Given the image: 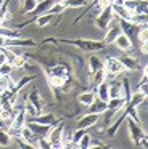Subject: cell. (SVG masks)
Returning <instances> with one entry per match:
<instances>
[{
  "instance_id": "6da1fadb",
  "label": "cell",
  "mask_w": 148,
  "mask_h": 149,
  "mask_svg": "<svg viewBox=\"0 0 148 149\" xmlns=\"http://www.w3.org/2000/svg\"><path fill=\"white\" fill-rule=\"evenodd\" d=\"M56 42L60 43H69V45H74L77 48H80L82 52H101L105 50V42L103 40H90V39H56Z\"/></svg>"
},
{
  "instance_id": "7a4b0ae2",
  "label": "cell",
  "mask_w": 148,
  "mask_h": 149,
  "mask_svg": "<svg viewBox=\"0 0 148 149\" xmlns=\"http://www.w3.org/2000/svg\"><path fill=\"white\" fill-rule=\"evenodd\" d=\"M125 122H127V130H129V135H130V139L135 146H142V148H147L148 146V139H147V133L145 130L138 125V122H135L134 119L130 117H125Z\"/></svg>"
},
{
  "instance_id": "3957f363",
  "label": "cell",
  "mask_w": 148,
  "mask_h": 149,
  "mask_svg": "<svg viewBox=\"0 0 148 149\" xmlns=\"http://www.w3.org/2000/svg\"><path fill=\"white\" fill-rule=\"evenodd\" d=\"M103 68L106 71V75H121L125 72L124 64L121 63L119 58H113V56H108V58L103 61Z\"/></svg>"
},
{
  "instance_id": "277c9868",
  "label": "cell",
  "mask_w": 148,
  "mask_h": 149,
  "mask_svg": "<svg viewBox=\"0 0 148 149\" xmlns=\"http://www.w3.org/2000/svg\"><path fill=\"white\" fill-rule=\"evenodd\" d=\"M47 139L50 143V148H61V139H63V122L58 120L51 130L48 132Z\"/></svg>"
},
{
  "instance_id": "5b68a950",
  "label": "cell",
  "mask_w": 148,
  "mask_h": 149,
  "mask_svg": "<svg viewBox=\"0 0 148 149\" xmlns=\"http://www.w3.org/2000/svg\"><path fill=\"white\" fill-rule=\"evenodd\" d=\"M113 19H114V15H113L111 5H108V7L101 8L100 15L97 16V19H95V24H97V27H98V29L106 31L109 27V24L113 23Z\"/></svg>"
},
{
  "instance_id": "8992f818",
  "label": "cell",
  "mask_w": 148,
  "mask_h": 149,
  "mask_svg": "<svg viewBox=\"0 0 148 149\" xmlns=\"http://www.w3.org/2000/svg\"><path fill=\"white\" fill-rule=\"evenodd\" d=\"M118 24H119V27H121L122 34H125V36L132 40V43L137 42V34H138L140 26H137V24L130 23V21H127V19H119Z\"/></svg>"
},
{
  "instance_id": "52a82bcc",
  "label": "cell",
  "mask_w": 148,
  "mask_h": 149,
  "mask_svg": "<svg viewBox=\"0 0 148 149\" xmlns=\"http://www.w3.org/2000/svg\"><path fill=\"white\" fill-rule=\"evenodd\" d=\"M19 136H21V139L29 146V148H35V146H39V136L35 135L27 125H24L21 130H19Z\"/></svg>"
},
{
  "instance_id": "ba28073f",
  "label": "cell",
  "mask_w": 148,
  "mask_h": 149,
  "mask_svg": "<svg viewBox=\"0 0 148 149\" xmlns=\"http://www.w3.org/2000/svg\"><path fill=\"white\" fill-rule=\"evenodd\" d=\"M122 5L130 13H147V0H122Z\"/></svg>"
},
{
  "instance_id": "9c48e42d",
  "label": "cell",
  "mask_w": 148,
  "mask_h": 149,
  "mask_svg": "<svg viewBox=\"0 0 148 149\" xmlns=\"http://www.w3.org/2000/svg\"><path fill=\"white\" fill-rule=\"evenodd\" d=\"M100 120V114H93V112H89V114H85L84 117H80L79 119V122H77V128H84V130H87V128H90V127H93L97 122Z\"/></svg>"
},
{
  "instance_id": "30bf717a",
  "label": "cell",
  "mask_w": 148,
  "mask_h": 149,
  "mask_svg": "<svg viewBox=\"0 0 148 149\" xmlns=\"http://www.w3.org/2000/svg\"><path fill=\"white\" fill-rule=\"evenodd\" d=\"M26 125L29 127V128L32 130V132L35 133V135L39 136V138H47V135H48V132L51 130V127L53 125H44V123H37V122H29V123H26Z\"/></svg>"
},
{
  "instance_id": "8fae6325",
  "label": "cell",
  "mask_w": 148,
  "mask_h": 149,
  "mask_svg": "<svg viewBox=\"0 0 148 149\" xmlns=\"http://www.w3.org/2000/svg\"><path fill=\"white\" fill-rule=\"evenodd\" d=\"M24 125H26V111H24V109H18V111H15V116H13V119H11L10 128L21 130Z\"/></svg>"
},
{
  "instance_id": "7c38bea8",
  "label": "cell",
  "mask_w": 148,
  "mask_h": 149,
  "mask_svg": "<svg viewBox=\"0 0 148 149\" xmlns=\"http://www.w3.org/2000/svg\"><path fill=\"white\" fill-rule=\"evenodd\" d=\"M125 98L124 96H119V98H109L108 101H106V111H111V112L118 114L119 111L122 109V107L125 106Z\"/></svg>"
},
{
  "instance_id": "4fadbf2b",
  "label": "cell",
  "mask_w": 148,
  "mask_h": 149,
  "mask_svg": "<svg viewBox=\"0 0 148 149\" xmlns=\"http://www.w3.org/2000/svg\"><path fill=\"white\" fill-rule=\"evenodd\" d=\"M116 45V48L122 50V52H129V50H132V47H134V43H132V40L129 39L125 34H119L118 37L114 39V42H113Z\"/></svg>"
},
{
  "instance_id": "5bb4252c",
  "label": "cell",
  "mask_w": 148,
  "mask_h": 149,
  "mask_svg": "<svg viewBox=\"0 0 148 149\" xmlns=\"http://www.w3.org/2000/svg\"><path fill=\"white\" fill-rule=\"evenodd\" d=\"M27 101H31V104L37 109L39 114L42 112V109H44V106H45V101H44V98L40 96L39 90H32L31 93L27 95Z\"/></svg>"
},
{
  "instance_id": "9a60e30c",
  "label": "cell",
  "mask_w": 148,
  "mask_h": 149,
  "mask_svg": "<svg viewBox=\"0 0 148 149\" xmlns=\"http://www.w3.org/2000/svg\"><path fill=\"white\" fill-rule=\"evenodd\" d=\"M121 27H119V24H109V27L106 29V34H105V39H103V42H105V45H111L113 42H114V39L121 34Z\"/></svg>"
},
{
  "instance_id": "2e32d148",
  "label": "cell",
  "mask_w": 148,
  "mask_h": 149,
  "mask_svg": "<svg viewBox=\"0 0 148 149\" xmlns=\"http://www.w3.org/2000/svg\"><path fill=\"white\" fill-rule=\"evenodd\" d=\"M95 96H97V100L105 101V103L109 100V85H108V82H106V80H103L101 84L97 85V93H95Z\"/></svg>"
},
{
  "instance_id": "e0dca14e",
  "label": "cell",
  "mask_w": 148,
  "mask_h": 149,
  "mask_svg": "<svg viewBox=\"0 0 148 149\" xmlns=\"http://www.w3.org/2000/svg\"><path fill=\"white\" fill-rule=\"evenodd\" d=\"M32 122H37V123H44V125H55V123L58 122L56 117L53 116L51 112L48 114H37V116L32 117Z\"/></svg>"
},
{
  "instance_id": "ac0fdd59",
  "label": "cell",
  "mask_w": 148,
  "mask_h": 149,
  "mask_svg": "<svg viewBox=\"0 0 148 149\" xmlns=\"http://www.w3.org/2000/svg\"><path fill=\"white\" fill-rule=\"evenodd\" d=\"M34 40H24L21 39V37H18V39H6L5 40V47L6 48H11V47H34Z\"/></svg>"
},
{
  "instance_id": "d6986e66",
  "label": "cell",
  "mask_w": 148,
  "mask_h": 149,
  "mask_svg": "<svg viewBox=\"0 0 148 149\" xmlns=\"http://www.w3.org/2000/svg\"><path fill=\"white\" fill-rule=\"evenodd\" d=\"M32 80H35V74H32V75H26V77L19 79V82H16V84L11 87V91H13L15 95H18L19 91H21L23 88H24L26 85L29 84V82H32Z\"/></svg>"
},
{
  "instance_id": "ffe728a7",
  "label": "cell",
  "mask_w": 148,
  "mask_h": 149,
  "mask_svg": "<svg viewBox=\"0 0 148 149\" xmlns=\"http://www.w3.org/2000/svg\"><path fill=\"white\" fill-rule=\"evenodd\" d=\"M95 100H97V96H95V93H93L92 90H90V91H84V93H80L79 96H77V101H79L82 106H90Z\"/></svg>"
},
{
  "instance_id": "44dd1931",
  "label": "cell",
  "mask_w": 148,
  "mask_h": 149,
  "mask_svg": "<svg viewBox=\"0 0 148 149\" xmlns=\"http://www.w3.org/2000/svg\"><path fill=\"white\" fill-rule=\"evenodd\" d=\"M109 85V98H119V96H124V88H122V84L119 82H111Z\"/></svg>"
},
{
  "instance_id": "7402d4cb",
  "label": "cell",
  "mask_w": 148,
  "mask_h": 149,
  "mask_svg": "<svg viewBox=\"0 0 148 149\" xmlns=\"http://www.w3.org/2000/svg\"><path fill=\"white\" fill-rule=\"evenodd\" d=\"M87 107H89V112L100 114V116H101V114L106 111V103L105 101H100V100H95L90 106H87Z\"/></svg>"
},
{
  "instance_id": "603a6c76",
  "label": "cell",
  "mask_w": 148,
  "mask_h": 149,
  "mask_svg": "<svg viewBox=\"0 0 148 149\" xmlns=\"http://www.w3.org/2000/svg\"><path fill=\"white\" fill-rule=\"evenodd\" d=\"M121 63L124 64L125 71H137L138 68V63L135 61V58H130V56H121Z\"/></svg>"
},
{
  "instance_id": "cb8c5ba5",
  "label": "cell",
  "mask_w": 148,
  "mask_h": 149,
  "mask_svg": "<svg viewBox=\"0 0 148 149\" xmlns=\"http://www.w3.org/2000/svg\"><path fill=\"white\" fill-rule=\"evenodd\" d=\"M103 68V61L98 58V56H90L89 58V72L90 74H93L95 71H98V69Z\"/></svg>"
},
{
  "instance_id": "d4e9b609",
  "label": "cell",
  "mask_w": 148,
  "mask_h": 149,
  "mask_svg": "<svg viewBox=\"0 0 148 149\" xmlns=\"http://www.w3.org/2000/svg\"><path fill=\"white\" fill-rule=\"evenodd\" d=\"M147 13H132L130 18H129L127 21H130V23L137 24V26H140V24H145L147 23Z\"/></svg>"
},
{
  "instance_id": "484cf974",
  "label": "cell",
  "mask_w": 148,
  "mask_h": 149,
  "mask_svg": "<svg viewBox=\"0 0 148 149\" xmlns=\"http://www.w3.org/2000/svg\"><path fill=\"white\" fill-rule=\"evenodd\" d=\"M147 82H148V74H147V66H145V68H143V77H142L140 84H138L137 91H140V93L148 95V85H147Z\"/></svg>"
},
{
  "instance_id": "4316f807",
  "label": "cell",
  "mask_w": 148,
  "mask_h": 149,
  "mask_svg": "<svg viewBox=\"0 0 148 149\" xmlns=\"http://www.w3.org/2000/svg\"><path fill=\"white\" fill-rule=\"evenodd\" d=\"M11 144V136H10L8 130L0 128V146L2 148H6V146Z\"/></svg>"
},
{
  "instance_id": "83f0119b",
  "label": "cell",
  "mask_w": 148,
  "mask_h": 149,
  "mask_svg": "<svg viewBox=\"0 0 148 149\" xmlns=\"http://www.w3.org/2000/svg\"><path fill=\"white\" fill-rule=\"evenodd\" d=\"M90 0H64L66 3V8H80V7H85Z\"/></svg>"
},
{
  "instance_id": "f1b7e54d",
  "label": "cell",
  "mask_w": 148,
  "mask_h": 149,
  "mask_svg": "<svg viewBox=\"0 0 148 149\" xmlns=\"http://www.w3.org/2000/svg\"><path fill=\"white\" fill-rule=\"evenodd\" d=\"M35 5H37V0H24V3H23V13L29 15L35 8Z\"/></svg>"
},
{
  "instance_id": "f546056e",
  "label": "cell",
  "mask_w": 148,
  "mask_h": 149,
  "mask_svg": "<svg viewBox=\"0 0 148 149\" xmlns=\"http://www.w3.org/2000/svg\"><path fill=\"white\" fill-rule=\"evenodd\" d=\"M13 66L10 64V63H3L2 66H0V75H3V77H6V75H11L13 74Z\"/></svg>"
},
{
  "instance_id": "4dcf8cb0",
  "label": "cell",
  "mask_w": 148,
  "mask_h": 149,
  "mask_svg": "<svg viewBox=\"0 0 148 149\" xmlns=\"http://www.w3.org/2000/svg\"><path fill=\"white\" fill-rule=\"evenodd\" d=\"M85 133V130L84 128H77L76 132H74V135H71V141H73V144L77 148V143H79V139L82 138V135Z\"/></svg>"
},
{
  "instance_id": "1f68e13d",
  "label": "cell",
  "mask_w": 148,
  "mask_h": 149,
  "mask_svg": "<svg viewBox=\"0 0 148 149\" xmlns=\"http://www.w3.org/2000/svg\"><path fill=\"white\" fill-rule=\"evenodd\" d=\"M89 144H90V135L85 132L82 135V138L79 139V143H77V148H89Z\"/></svg>"
},
{
  "instance_id": "d6a6232c",
  "label": "cell",
  "mask_w": 148,
  "mask_h": 149,
  "mask_svg": "<svg viewBox=\"0 0 148 149\" xmlns=\"http://www.w3.org/2000/svg\"><path fill=\"white\" fill-rule=\"evenodd\" d=\"M24 111H26V114H29V116H32V117L39 114V112H37V109H35V107L31 104V101H26V107H24Z\"/></svg>"
},
{
  "instance_id": "836d02e7",
  "label": "cell",
  "mask_w": 148,
  "mask_h": 149,
  "mask_svg": "<svg viewBox=\"0 0 148 149\" xmlns=\"http://www.w3.org/2000/svg\"><path fill=\"white\" fill-rule=\"evenodd\" d=\"M3 63H6V58H5V55H3V52L0 50V66H2Z\"/></svg>"
},
{
  "instance_id": "e575fe53",
  "label": "cell",
  "mask_w": 148,
  "mask_h": 149,
  "mask_svg": "<svg viewBox=\"0 0 148 149\" xmlns=\"http://www.w3.org/2000/svg\"><path fill=\"white\" fill-rule=\"evenodd\" d=\"M3 2H5V0H0V5H2V3H3Z\"/></svg>"
}]
</instances>
